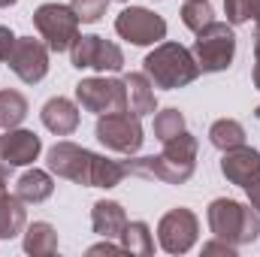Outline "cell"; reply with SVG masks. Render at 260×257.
Masks as SVG:
<instances>
[{"mask_svg":"<svg viewBox=\"0 0 260 257\" xmlns=\"http://www.w3.org/2000/svg\"><path fill=\"white\" fill-rule=\"evenodd\" d=\"M197 136L188 130L167 139L160 154H148V157H133L127 160V176H139V179H157L167 185H185L197 170Z\"/></svg>","mask_w":260,"mask_h":257,"instance_id":"obj_1","label":"cell"},{"mask_svg":"<svg viewBox=\"0 0 260 257\" xmlns=\"http://www.w3.org/2000/svg\"><path fill=\"white\" fill-rule=\"evenodd\" d=\"M206 221H209L212 236L224 239V242L233 245V248L251 245V242H257V236H260V215L251 203L245 206V203H239V200L218 197V200L209 203Z\"/></svg>","mask_w":260,"mask_h":257,"instance_id":"obj_2","label":"cell"},{"mask_svg":"<svg viewBox=\"0 0 260 257\" xmlns=\"http://www.w3.org/2000/svg\"><path fill=\"white\" fill-rule=\"evenodd\" d=\"M142 73L151 79L154 88H164V91H176V88H185L191 85L197 76H200V67L194 61V52L185 49L182 43H157L154 52L145 55L142 61Z\"/></svg>","mask_w":260,"mask_h":257,"instance_id":"obj_3","label":"cell"},{"mask_svg":"<svg viewBox=\"0 0 260 257\" xmlns=\"http://www.w3.org/2000/svg\"><path fill=\"white\" fill-rule=\"evenodd\" d=\"M194 61L200 73H224L230 70L233 58H236V34L233 24L227 21H212L206 24L194 40Z\"/></svg>","mask_w":260,"mask_h":257,"instance_id":"obj_4","label":"cell"},{"mask_svg":"<svg viewBox=\"0 0 260 257\" xmlns=\"http://www.w3.org/2000/svg\"><path fill=\"white\" fill-rule=\"evenodd\" d=\"M79 15L70 3H43L34 12V27L46 40L49 52H70V46L79 37Z\"/></svg>","mask_w":260,"mask_h":257,"instance_id":"obj_5","label":"cell"},{"mask_svg":"<svg viewBox=\"0 0 260 257\" xmlns=\"http://www.w3.org/2000/svg\"><path fill=\"white\" fill-rule=\"evenodd\" d=\"M94 136L100 139V145H106L109 151H118V154H127L133 157L142 142H145V133H142V121L139 115L133 112H109V115H97V127Z\"/></svg>","mask_w":260,"mask_h":257,"instance_id":"obj_6","label":"cell"},{"mask_svg":"<svg viewBox=\"0 0 260 257\" xmlns=\"http://www.w3.org/2000/svg\"><path fill=\"white\" fill-rule=\"evenodd\" d=\"M76 103L85 112H94V115L127 112V88H124V79H106V76L82 79L76 85Z\"/></svg>","mask_w":260,"mask_h":257,"instance_id":"obj_7","label":"cell"},{"mask_svg":"<svg viewBox=\"0 0 260 257\" xmlns=\"http://www.w3.org/2000/svg\"><path fill=\"white\" fill-rule=\"evenodd\" d=\"M70 61L76 70H97V73H118L124 67V52L112 40H103L97 34H79L70 46Z\"/></svg>","mask_w":260,"mask_h":257,"instance_id":"obj_8","label":"cell"},{"mask_svg":"<svg viewBox=\"0 0 260 257\" xmlns=\"http://www.w3.org/2000/svg\"><path fill=\"white\" fill-rule=\"evenodd\" d=\"M115 34L130 46H157L167 40V21L145 6H127L115 18Z\"/></svg>","mask_w":260,"mask_h":257,"instance_id":"obj_9","label":"cell"},{"mask_svg":"<svg viewBox=\"0 0 260 257\" xmlns=\"http://www.w3.org/2000/svg\"><path fill=\"white\" fill-rule=\"evenodd\" d=\"M197 236H200V218L185 206L170 209L157 221V242L167 254H188L197 245Z\"/></svg>","mask_w":260,"mask_h":257,"instance_id":"obj_10","label":"cell"},{"mask_svg":"<svg viewBox=\"0 0 260 257\" xmlns=\"http://www.w3.org/2000/svg\"><path fill=\"white\" fill-rule=\"evenodd\" d=\"M91 160H94V151H88L70 139L55 142L46 154L49 173H55L58 179H70L76 185H85V188H91Z\"/></svg>","mask_w":260,"mask_h":257,"instance_id":"obj_11","label":"cell"},{"mask_svg":"<svg viewBox=\"0 0 260 257\" xmlns=\"http://www.w3.org/2000/svg\"><path fill=\"white\" fill-rule=\"evenodd\" d=\"M6 67L27 85H37L46 79L49 73V46L43 40H34V37H18L9 58H6Z\"/></svg>","mask_w":260,"mask_h":257,"instance_id":"obj_12","label":"cell"},{"mask_svg":"<svg viewBox=\"0 0 260 257\" xmlns=\"http://www.w3.org/2000/svg\"><path fill=\"white\" fill-rule=\"evenodd\" d=\"M43 151V139L34 130L12 127L0 136V160L9 167H27L40 157Z\"/></svg>","mask_w":260,"mask_h":257,"instance_id":"obj_13","label":"cell"},{"mask_svg":"<svg viewBox=\"0 0 260 257\" xmlns=\"http://www.w3.org/2000/svg\"><path fill=\"white\" fill-rule=\"evenodd\" d=\"M27 227L24 203L9 194V164L0 160V239H15Z\"/></svg>","mask_w":260,"mask_h":257,"instance_id":"obj_14","label":"cell"},{"mask_svg":"<svg viewBox=\"0 0 260 257\" xmlns=\"http://www.w3.org/2000/svg\"><path fill=\"white\" fill-rule=\"evenodd\" d=\"M260 173V151L251 145H236V148H227L224 157H221V176L230 182V185H239L245 188L254 176Z\"/></svg>","mask_w":260,"mask_h":257,"instance_id":"obj_15","label":"cell"},{"mask_svg":"<svg viewBox=\"0 0 260 257\" xmlns=\"http://www.w3.org/2000/svg\"><path fill=\"white\" fill-rule=\"evenodd\" d=\"M40 118H43L46 130H52L55 136H70L79 127V103H73L67 97H52V100H46Z\"/></svg>","mask_w":260,"mask_h":257,"instance_id":"obj_16","label":"cell"},{"mask_svg":"<svg viewBox=\"0 0 260 257\" xmlns=\"http://www.w3.org/2000/svg\"><path fill=\"white\" fill-rule=\"evenodd\" d=\"M91 227L103 239H121V233L127 227L124 206L115 203V200H97L94 209H91Z\"/></svg>","mask_w":260,"mask_h":257,"instance_id":"obj_17","label":"cell"},{"mask_svg":"<svg viewBox=\"0 0 260 257\" xmlns=\"http://www.w3.org/2000/svg\"><path fill=\"white\" fill-rule=\"evenodd\" d=\"M124 88H127V109L133 115H154L157 112V94L154 85L145 73H127L124 76Z\"/></svg>","mask_w":260,"mask_h":257,"instance_id":"obj_18","label":"cell"},{"mask_svg":"<svg viewBox=\"0 0 260 257\" xmlns=\"http://www.w3.org/2000/svg\"><path fill=\"white\" fill-rule=\"evenodd\" d=\"M55 194V179H52V173H46V170H27L18 182H15V197L21 200V203H46L49 197Z\"/></svg>","mask_w":260,"mask_h":257,"instance_id":"obj_19","label":"cell"},{"mask_svg":"<svg viewBox=\"0 0 260 257\" xmlns=\"http://www.w3.org/2000/svg\"><path fill=\"white\" fill-rule=\"evenodd\" d=\"M24 251L34 257H49L58 251V230L49 221H34L24 227Z\"/></svg>","mask_w":260,"mask_h":257,"instance_id":"obj_20","label":"cell"},{"mask_svg":"<svg viewBox=\"0 0 260 257\" xmlns=\"http://www.w3.org/2000/svg\"><path fill=\"white\" fill-rule=\"evenodd\" d=\"M127 176V167L121 160H112L106 154H94L91 160V188H118Z\"/></svg>","mask_w":260,"mask_h":257,"instance_id":"obj_21","label":"cell"},{"mask_svg":"<svg viewBox=\"0 0 260 257\" xmlns=\"http://www.w3.org/2000/svg\"><path fill=\"white\" fill-rule=\"evenodd\" d=\"M27 112H30V106H27V97L21 91H12V88L0 91V130L18 127L27 118Z\"/></svg>","mask_w":260,"mask_h":257,"instance_id":"obj_22","label":"cell"},{"mask_svg":"<svg viewBox=\"0 0 260 257\" xmlns=\"http://www.w3.org/2000/svg\"><path fill=\"white\" fill-rule=\"evenodd\" d=\"M121 248L127 254H139L148 257L154 254V236H151V227L145 221H127L124 233H121Z\"/></svg>","mask_w":260,"mask_h":257,"instance_id":"obj_23","label":"cell"},{"mask_svg":"<svg viewBox=\"0 0 260 257\" xmlns=\"http://www.w3.org/2000/svg\"><path fill=\"white\" fill-rule=\"evenodd\" d=\"M209 142H212L218 151L245 145V127H242L236 118H218V121L209 127Z\"/></svg>","mask_w":260,"mask_h":257,"instance_id":"obj_24","label":"cell"},{"mask_svg":"<svg viewBox=\"0 0 260 257\" xmlns=\"http://www.w3.org/2000/svg\"><path fill=\"white\" fill-rule=\"evenodd\" d=\"M212 21H215V9H212L209 0H185V6H182V24L188 30L200 34Z\"/></svg>","mask_w":260,"mask_h":257,"instance_id":"obj_25","label":"cell"},{"mask_svg":"<svg viewBox=\"0 0 260 257\" xmlns=\"http://www.w3.org/2000/svg\"><path fill=\"white\" fill-rule=\"evenodd\" d=\"M179 133H185V115L179 112V109H160L157 115H154V136L160 139V142H167V139H173V136H179Z\"/></svg>","mask_w":260,"mask_h":257,"instance_id":"obj_26","label":"cell"},{"mask_svg":"<svg viewBox=\"0 0 260 257\" xmlns=\"http://www.w3.org/2000/svg\"><path fill=\"white\" fill-rule=\"evenodd\" d=\"M70 6H73V12L79 15L82 24H97L106 15L109 0H70Z\"/></svg>","mask_w":260,"mask_h":257,"instance_id":"obj_27","label":"cell"},{"mask_svg":"<svg viewBox=\"0 0 260 257\" xmlns=\"http://www.w3.org/2000/svg\"><path fill=\"white\" fill-rule=\"evenodd\" d=\"M224 12H227V24H233V27L248 21V3L245 0H224Z\"/></svg>","mask_w":260,"mask_h":257,"instance_id":"obj_28","label":"cell"},{"mask_svg":"<svg viewBox=\"0 0 260 257\" xmlns=\"http://www.w3.org/2000/svg\"><path fill=\"white\" fill-rule=\"evenodd\" d=\"M15 34H12V27H6V24H0V61L6 64V58H9V52H12V46H15Z\"/></svg>","mask_w":260,"mask_h":257,"instance_id":"obj_29","label":"cell"},{"mask_svg":"<svg viewBox=\"0 0 260 257\" xmlns=\"http://www.w3.org/2000/svg\"><path fill=\"white\" fill-rule=\"evenodd\" d=\"M203 254H227V257H233V254H236V248H233V245H227L224 239H218V236H215L212 242H206V245H203Z\"/></svg>","mask_w":260,"mask_h":257,"instance_id":"obj_30","label":"cell"},{"mask_svg":"<svg viewBox=\"0 0 260 257\" xmlns=\"http://www.w3.org/2000/svg\"><path fill=\"white\" fill-rule=\"evenodd\" d=\"M245 194H248V203L257 209V215H260V173L248 182V185H245Z\"/></svg>","mask_w":260,"mask_h":257,"instance_id":"obj_31","label":"cell"},{"mask_svg":"<svg viewBox=\"0 0 260 257\" xmlns=\"http://www.w3.org/2000/svg\"><path fill=\"white\" fill-rule=\"evenodd\" d=\"M118 251H124L121 245H115L112 239H106V242H100V245H91L88 248V254H118Z\"/></svg>","mask_w":260,"mask_h":257,"instance_id":"obj_32","label":"cell"},{"mask_svg":"<svg viewBox=\"0 0 260 257\" xmlns=\"http://www.w3.org/2000/svg\"><path fill=\"white\" fill-rule=\"evenodd\" d=\"M251 79H254V88L260 91V55L254 58V73H251Z\"/></svg>","mask_w":260,"mask_h":257,"instance_id":"obj_33","label":"cell"},{"mask_svg":"<svg viewBox=\"0 0 260 257\" xmlns=\"http://www.w3.org/2000/svg\"><path fill=\"white\" fill-rule=\"evenodd\" d=\"M260 55V24H254V58Z\"/></svg>","mask_w":260,"mask_h":257,"instance_id":"obj_34","label":"cell"},{"mask_svg":"<svg viewBox=\"0 0 260 257\" xmlns=\"http://www.w3.org/2000/svg\"><path fill=\"white\" fill-rule=\"evenodd\" d=\"M18 0H0V9H6V6H15Z\"/></svg>","mask_w":260,"mask_h":257,"instance_id":"obj_35","label":"cell"},{"mask_svg":"<svg viewBox=\"0 0 260 257\" xmlns=\"http://www.w3.org/2000/svg\"><path fill=\"white\" fill-rule=\"evenodd\" d=\"M254 118H257V121H260V106H257V109H254Z\"/></svg>","mask_w":260,"mask_h":257,"instance_id":"obj_36","label":"cell"},{"mask_svg":"<svg viewBox=\"0 0 260 257\" xmlns=\"http://www.w3.org/2000/svg\"><path fill=\"white\" fill-rule=\"evenodd\" d=\"M121 3H127V0H121Z\"/></svg>","mask_w":260,"mask_h":257,"instance_id":"obj_37","label":"cell"}]
</instances>
